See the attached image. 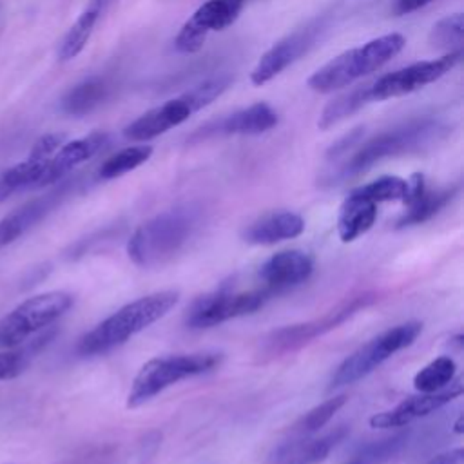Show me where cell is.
I'll list each match as a JSON object with an SVG mask.
<instances>
[{"label": "cell", "instance_id": "6da1fadb", "mask_svg": "<svg viewBox=\"0 0 464 464\" xmlns=\"http://www.w3.org/2000/svg\"><path fill=\"white\" fill-rule=\"evenodd\" d=\"M178 299V292L161 290L121 306L80 339L78 353L100 355L121 346L130 337L167 315L176 306Z\"/></svg>", "mask_w": 464, "mask_h": 464}, {"label": "cell", "instance_id": "7a4b0ae2", "mask_svg": "<svg viewBox=\"0 0 464 464\" xmlns=\"http://www.w3.org/2000/svg\"><path fill=\"white\" fill-rule=\"evenodd\" d=\"M199 214L192 205L165 210L140 225L127 243L129 257L143 268L170 261L190 239Z\"/></svg>", "mask_w": 464, "mask_h": 464}, {"label": "cell", "instance_id": "3957f363", "mask_svg": "<svg viewBox=\"0 0 464 464\" xmlns=\"http://www.w3.org/2000/svg\"><path fill=\"white\" fill-rule=\"evenodd\" d=\"M406 40L399 33L382 34L373 38L359 47L348 49L328 63L319 67L306 82V85L321 94L334 92L352 85L353 82L379 71L384 63H388L393 56H397Z\"/></svg>", "mask_w": 464, "mask_h": 464}, {"label": "cell", "instance_id": "277c9868", "mask_svg": "<svg viewBox=\"0 0 464 464\" xmlns=\"http://www.w3.org/2000/svg\"><path fill=\"white\" fill-rule=\"evenodd\" d=\"M228 83H230L228 76L208 78L194 85L192 89L185 91L183 94L170 98L165 103L152 107L150 111L136 118L132 123H129L123 129V136L132 141H149L178 127L179 123L188 120L190 114L210 105L218 96L225 92Z\"/></svg>", "mask_w": 464, "mask_h": 464}, {"label": "cell", "instance_id": "5b68a950", "mask_svg": "<svg viewBox=\"0 0 464 464\" xmlns=\"http://www.w3.org/2000/svg\"><path fill=\"white\" fill-rule=\"evenodd\" d=\"M446 130L448 129L442 123L431 118H424L381 132L368 140L364 145H361V149L344 163V167L339 172V178L357 176L384 158H393L419 150L442 138Z\"/></svg>", "mask_w": 464, "mask_h": 464}, {"label": "cell", "instance_id": "8992f818", "mask_svg": "<svg viewBox=\"0 0 464 464\" xmlns=\"http://www.w3.org/2000/svg\"><path fill=\"white\" fill-rule=\"evenodd\" d=\"M221 362V353L198 352V353H178L167 357H156L147 361L136 377L132 379L127 408H138L161 393L165 388L214 370Z\"/></svg>", "mask_w": 464, "mask_h": 464}, {"label": "cell", "instance_id": "52a82bcc", "mask_svg": "<svg viewBox=\"0 0 464 464\" xmlns=\"http://www.w3.org/2000/svg\"><path fill=\"white\" fill-rule=\"evenodd\" d=\"M422 330V323L406 321L397 324L377 337L370 339L366 344L359 346L353 353H350L334 372L330 379V388H341L353 384L355 381L370 375L375 368H379L384 361H388L393 353L404 350L413 344Z\"/></svg>", "mask_w": 464, "mask_h": 464}, {"label": "cell", "instance_id": "ba28073f", "mask_svg": "<svg viewBox=\"0 0 464 464\" xmlns=\"http://www.w3.org/2000/svg\"><path fill=\"white\" fill-rule=\"evenodd\" d=\"M71 306L72 295L62 290L44 292L22 301L0 319V348L25 343L34 334L53 326Z\"/></svg>", "mask_w": 464, "mask_h": 464}, {"label": "cell", "instance_id": "9c48e42d", "mask_svg": "<svg viewBox=\"0 0 464 464\" xmlns=\"http://www.w3.org/2000/svg\"><path fill=\"white\" fill-rule=\"evenodd\" d=\"M373 301H375V294L364 292V294L353 295L348 301L337 304L334 310H330L328 314H324L319 319L274 330L265 339V352L270 355H276V353H286V352L297 350L303 344L310 343L312 339L337 328L339 324H343L346 319H350L352 315H355L359 310L366 308Z\"/></svg>", "mask_w": 464, "mask_h": 464}, {"label": "cell", "instance_id": "30bf717a", "mask_svg": "<svg viewBox=\"0 0 464 464\" xmlns=\"http://www.w3.org/2000/svg\"><path fill=\"white\" fill-rule=\"evenodd\" d=\"M272 295L274 294L265 286L246 292L218 290L196 299L187 312L185 323L190 328H210L259 310Z\"/></svg>", "mask_w": 464, "mask_h": 464}, {"label": "cell", "instance_id": "8fae6325", "mask_svg": "<svg viewBox=\"0 0 464 464\" xmlns=\"http://www.w3.org/2000/svg\"><path fill=\"white\" fill-rule=\"evenodd\" d=\"M462 58V51H451L435 60L417 62L408 67L397 69L390 74L377 78L370 83L372 102H382L388 98H399L415 92L450 72Z\"/></svg>", "mask_w": 464, "mask_h": 464}, {"label": "cell", "instance_id": "7c38bea8", "mask_svg": "<svg viewBox=\"0 0 464 464\" xmlns=\"http://www.w3.org/2000/svg\"><path fill=\"white\" fill-rule=\"evenodd\" d=\"M246 0H207L181 25L174 38L179 53H196L203 47L210 31H223L232 25Z\"/></svg>", "mask_w": 464, "mask_h": 464}, {"label": "cell", "instance_id": "4fadbf2b", "mask_svg": "<svg viewBox=\"0 0 464 464\" xmlns=\"http://www.w3.org/2000/svg\"><path fill=\"white\" fill-rule=\"evenodd\" d=\"M324 29L323 18L308 22L304 27L295 29L279 42H276L256 63L250 72V82L254 85H265L292 65L301 54H304L317 40L319 33Z\"/></svg>", "mask_w": 464, "mask_h": 464}, {"label": "cell", "instance_id": "5bb4252c", "mask_svg": "<svg viewBox=\"0 0 464 464\" xmlns=\"http://www.w3.org/2000/svg\"><path fill=\"white\" fill-rule=\"evenodd\" d=\"M462 392H464L462 381L460 379H453L446 388H442L439 392L419 393V395L408 397L402 402H399L395 408L381 411V413H375L370 419V426L372 428H381V430L408 426L410 422L437 411L439 408H442L444 404H448L455 397L462 395Z\"/></svg>", "mask_w": 464, "mask_h": 464}, {"label": "cell", "instance_id": "9a60e30c", "mask_svg": "<svg viewBox=\"0 0 464 464\" xmlns=\"http://www.w3.org/2000/svg\"><path fill=\"white\" fill-rule=\"evenodd\" d=\"M312 257L303 250H281L270 256L259 268V277L272 294L292 288L310 277Z\"/></svg>", "mask_w": 464, "mask_h": 464}, {"label": "cell", "instance_id": "2e32d148", "mask_svg": "<svg viewBox=\"0 0 464 464\" xmlns=\"http://www.w3.org/2000/svg\"><path fill=\"white\" fill-rule=\"evenodd\" d=\"M105 143H107V134H103V132H92L89 136H83V138H78L72 141H65L49 158L40 187L56 183L67 172H71L74 167H78L80 163H83L89 158H92L94 154H98Z\"/></svg>", "mask_w": 464, "mask_h": 464}, {"label": "cell", "instance_id": "e0dca14e", "mask_svg": "<svg viewBox=\"0 0 464 464\" xmlns=\"http://www.w3.org/2000/svg\"><path fill=\"white\" fill-rule=\"evenodd\" d=\"M277 125V112L265 102H257L246 109H241L223 120L207 125L201 129L203 136L218 134V136H230V134H261L270 130Z\"/></svg>", "mask_w": 464, "mask_h": 464}, {"label": "cell", "instance_id": "ac0fdd59", "mask_svg": "<svg viewBox=\"0 0 464 464\" xmlns=\"http://www.w3.org/2000/svg\"><path fill=\"white\" fill-rule=\"evenodd\" d=\"M346 435L348 428L339 426L319 439H292L276 450L270 457V464H319Z\"/></svg>", "mask_w": 464, "mask_h": 464}, {"label": "cell", "instance_id": "d6986e66", "mask_svg": "<svg viewBox=\"0 0 464 464\" xmlns=\"http://www.w3.org/2000/svg\"><path fill=\"white\" fill-rule=\"evenodd\" d=\"M304 230V219L288 210L266 214L254 223H250L245 232L243 239L252 245H274L285 239H294Z\"/></svg>", "mask_w": 464, "mask_h": 464}, {"label": "cell", "instance_id": "ffe728a7", "mask_svg": "<svg viewBox=\"0 0 464 464\" xmlns=\"http://www.w3.org/2000/svg\"><path fill=\"white\" fill-rule=\"evenodd\" d=\"M58 192L47 194L36 199L24 203L22 207L14 208L7 216L0 219V248L14 243L20 236H24L31 227H34L58 201Z\"/></svg>", "mask_w": 464, "mask_h": 464}, {"label": "cell", "instance_id": "44dd1931", "mask_svg": "<svg viewBox=\"0 0 464 464\" xmlns=\"http://www.w3.org/2000/svg\"><path fill=\"white\" fill-rule=\"evenodd\" d=\"M377 218V203L366 199L359 192L352 190L341 208L337 218V234L343 243H352L364 232L372 228Z\"/></svg>", "mask_w": 464, "mask_h": 464}, {"label": "cell", "instance_id": "7402d4cb", "mask_svg": "<svg viewBox=\"0 0 464 464\" xmlns=\"http://www.w3.org/2000/svg\"><path fill=\"white\" fill-rule=\"evenodd\" d=\"M111 89L112 85L107 78L89 76L63 94L62 111L69 116H85L109 98Z\"/></svg>", "mask_w": 464, "mask_h": 464}, {"label": "cell", "instance_id": "603a6c76", "mask_svg": "<svg viewBox=\"0 0 464 464\" xmlns=\"http://www.w3.org/2000/svg\"><path fill=\"white\" fill-rule=\"evenodd\" d=\"M56 334V328H45L38 332L36 337L27 339L25 343L13 346V348H2L0 352V381H11L16 379L25 372V368L31 364V361L53 341Z\"/></svg>", "mask_w": 464, "mask_h": 464}, {"label": "cell", "instance_id": "cb8c5ba5", "mask_svg": "<svg viewBox=\"0 0 464 464\" xmlns=\"http://www.w3.org/2000/svg\"><path fill=\"white\" fill-rule=\"evenodd\" d=\"M49 158H38L29 154L27 160L9 167L0 174V203L18 190L40 187Z\"/></svg>", "mask_w": 464, "mask_h": 464}, {"label": "cell", "instance_id": "d4e9b609", "mask_svg": "<svg viewBox=\"0 0 464 464\" xmlns=\"http://www.w3.org/2000/svg\"><path fill=\"white\" fill-rule=\"evenodd\" d=\"M103 7L105 5L100 4L98 0H91L89 7L74 20V24L69 27V31L62 38V42L58 45V60L69 62V60L76 58L85 49Z\"/></svg>", "mask_w": 464, "mask_h": 464}, {"label": "cell", "instance_id": "484cf974", "mask_svg": "<svg viewBox=\"0 0 464 464\" xmlns=\"http://www.w3.org/2000/svg\"><path fill=\"white\" fill-rule=\"evenodd\" d=\"M457 188H442V190H428L426 187L406 203L404 216L397 221V227H408V225H419L433 218L442 207H446L451 198L455 196Z\"/></svg>", "mask_w": 464, "mask_h": 464}, {"label": "cell", "instance_id": "4316f807", "mask_svg": "<svg viewBox=\"0 0 464 464\" xmlns=\"http://www.w3.org/2000/svg\"><path fill=\"white\" fill-rule=\"evenodd\" d=\"M372 102L370 96V83L366 85H359L341 96H337L335 100H332L321 112L319 120H317V127L321 130H326L330 127H334L335 123H339L341 120H344L346 116H352L353 112H357L359 109H362L366 103Z\"/></svg>", "mask_w": 464, "mask_h": 464}, {"label": "cell", "instance_id": "83f0119b", "mask_svg": "<svg viewBox=\"0 0 464 464\" xmlns=\"http://www.w3.org/2000/svg\"><path fill=\"white\" fill-rule=\"evenodd\" d=\"M408 440H410L408 430L393 433V435L379 439V440H372V442L361 446L343 464H386L388 460H392L395 455H399L402 451V448L408 444Z\"/></svg>", "mask_w": 464, "mask_h": 464}, {"label": "cell", "instance_id": "f1b7e54d", "mask_svg": "<svg viewBox=\"0 0 464 464\" xmlns=\"http://www.w3.org/2000/svg\"><path fill=\"white\" fill-rule=\"evenodd\" d=\"M457 373V364L451 357L440 355L420 368L413 377V386L419 393H431L446 388Z\"/></svg>", "mask_w": 464, "mask_h": 464}, {"label": "cell", "instance_id": "f546056e", "mask_svg": "<svg viewBox=\"0 0 464 464\" xmlns=\"http://www.w3.org/2000/svg\"><path fill=\"white\" fill-rule=\"evenodd\" d=\"M152 154L150 145H132L127 149H121L120 152L107 158L100 167V178L102 179H114L120 178L141 163H145Z\"/></svg>", "mask_w": 464, "mask_h": 464}, {"label": "cell", "instance_id": "4dcf8cb0", "mask_svg": "<svg viewBox=\"0 0 464 464\" xmlns=\"http://www.w3.org/2000/svg\"><path fill=\"white\" fill-rule=\"evenodd\" d=\"M464 38V16L462 13H453L439 20L430 31V44L435 49H444L448 53L460 51Z\"/></svg>", "mask_w": 464, "mask_h": 464}, {"label": "cell", "instance_id": "1f68e13d", "mask_svg": "<svg viewBox=\"0 0 464 464\" xmlns=\"http://www.w3.org/2000/svg\"><path fill=\"white\" fill-rule=\"evenodd\" d=\"M346 402V395H337L332 397L324 402H321L319 406L312 408L308 413H304L292 428H290V435H294L295 439H303L314 431H317L319 428H323L332 417L334 413Z\"/></svg>", "mask_w": 464, "mask_h": 464}, {"label": "cell", "instance_id": "d6a6232c", "mask_svg": "<svg viewBox=\"0 0 464 464\" xmlns=\"http://www.w3.org/2000/svg\"><path fill=\"white\" fill-rule=\"evenodd\" d=\"M355 192L377 205L384 201H402L406 196V179L399 176H381L355 188Z\"/></svg>", "mask_w": 464, "mask_h": 464}, {"label": "cell", "instance_id": "836d02e7", "mask_svg": "<svg viewBox=\"0 0 464 464\" xmlns=\"http://www.w3.org/2000/svg\"><path fill=\"white\" fill-rule=\"evenodd\" d=\"M63 143H65L63 134H45L36 140V143L33 145L29 154L38 156V158H51Z\"/></svg>", "mask_w": 464, "mask_h": 464}, {"label": "cell", "instance_id": "e575fe53", "mask_svg": "<svg viewBox=\"0 0 464 464\" xmlns=\"http://www.w3.org/2000/svg\"><path fill=\"white\" fill-rule=\"evenodd\" d=\"M361 136H362V129H353L350 134H346V136H343L337 143H334L332 147H330V150H328V156L332 158H335V156H339V154H343V152H346L350 147H353L359 140H361Z\"/></svg>", "mask_w": 464, "mask_h": 464}, {"label": "cell", "instance_id": "d590c367", "mask_svg": "<svg viewBox=\"0 0 464 464\" xmlns=\"http://www.w3.org/2000/svg\"><path fill=\"white\" fill-rule=\"evenodd\" d=\"M426 464H464V450L462 448L448 450L444 453L435 455Z\"/></svg>", "mask_w": 464, "mask_h": 464}, {"label": "cell", "instance_id": "8d00e7d4", "mask_svg": "<svg viewBox=\"0 0 464 464\" xmlns=\"http://www.w3.org/2000/svg\"><path fill=\"white\" fill-rule=\"evenodd\" d=\"M431 0H393V13L395 14H408L413 13L424 5H428Z\"/></svg>", "mask_w": 464, "mask_h": 464}]
</instances>
